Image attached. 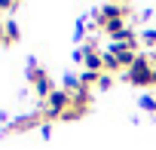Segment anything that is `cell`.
<instances>
[{
    "instance_id": "ba28073f",
    "label": "cell",
    "mask_w": 156,
    "mask_h": 150,
    "mask_svg": "<svg viewBox=\"0 0 156 150\" xmlns=\"http://www.w3.org/2000/svg\"><path fill=\"white\" fill-rule=\"evenodd\" d=\"M19 34H22V31H19V22H16V19H6V43H16Z\"/></svg>"
},
{
    "instance_id": "52a82bcc",
    "label": "cell",
    "mask_w": 156,
    "mask_h": 150,
    "mask_svg": "<svg viewBox=\"0 0 156 150\" xmlns=\"http://www.w3.org/2000/svg\"><path fill=\"white\" fill-rule=\"evenodd\" d=\"M98 80H101V73H95V70H83L80 73V83H83L86 92H89V86H98Z\"/></svg>"
},
{
    "instance_id": "7a4b0ae2",
    "label": "cell",
    "mask_w": 156,
    "mask_h": 150,
    "mask_svg": "<svg viewBox=\"0 0 156 150\" xmlns=\"http://www.w3.org/2000/svg\"><path fill=\"white\" fill-rule=\"evenodd\" d=\"M28 83L34 86V92L40 95V101H46V98L55 92V86H52V80H49V73H46V70H43L34 58L28 61Z\"/></svg>"
},
{
    "instance_id": "3957f363",
    "label": "cell",
    "mask_w": 156,
    "mask_h": 150,
    "mask_svg": "<svg viewBox=\"0 0 156 150\" xmlns=\"http://www.w3.org/2000/svg\"><path fill=\"white\" fill-rule=\"evenodd\" d=\"M37 126H43V110L28 113V116H16V120H9V126H6L3 132H6V135H9V132H31V129H37Z\"/></svg>"
},
{
    "instance_id": "8992f818",
    "label": "cell",
    "mask_w": 156,
    "mask_h": 150,
    "mask_svg": "<svg viewBox=\"0 0 156 150\" xmlns=\"http://www.w3.org/2000/svg\"><path fill=\"white\" fill-rule=\"evenodd\" d=\"M101 58H104V73H110V77H116V73H119V70H122V67H119V61H116V55H113V52H107V49H104V52H101Z\"/></svg>"
},
{
    "instance_id": "6da1fadb",
    "label": "cell",
    "mask_w": 156,
    "mask_h": 150,
    "mask_svg": "<svg viewBox=\"0 0 156 150\" xmlns=\"http://www.w3.org/2000/svg\"><path fill=\"white\" fill-rule=\"evenodd\" d=\"M153 64H156V58L153 55H147V52H141L138 55V61L122 73V77L132 83V86H141V89H147V86H156V77H153Z\"/></svg>"
},
{
    "instance_id": "8fae6325",
    "label": "cell",
    "mask_w": 156,
    "mask_h": 150,
    "mask_svg": "<svg viewBox=\"0 0 156 150\" xmlns=\"http://www.w3.org/2000/svg\"><path fill=\"white\" fill-rule=\"evenodd\" d=\"M116 77H110V73H101V80H98V89H110Z\"/></svg>"
},
{
    "instance_id": "30bf717a",
    "label": "cell",
    "mask_w": 156,
    "mask_h": 150,
    "mask_svg": "<svg viewBox=\"0 0 156 150\" xmlns=\"http://www.w3.org/2000/svg\"><path fill=\"white\" fill-rule=\"evenodd\" d=\"M141 40H144V46H150V49H156V28H150V31H144V34H141Z\"/></svg>"
},
{
    "instance_id": "277c9868",
    "label": "cell",
    "mask_w": 156,
    "mask_h": 150,
    "mask_svg": "<svg viewBox=\"0 0 156 150\" xmlns=\"http://www.w3.org/2000/svg\"><path fill=\"white\" fill-rule=\"evenodd\" d=\"M89 104H92V95L89 92H80V95H70V107H67V113H64V120H80L86 110H89Z\"/></svg>"
},
{
    "instance_id": "7c38bea8",
    "label": "cell",
    "mask_w": 156,
    "mask_h": 150,
    "mask_svg": "<svg viewBox=\"0 0 156 150\" xmlns=\"http://www.w3.org/2000/svg\"><path fill=\"white\" fill-rule=\"evenodd\" d=\"M0 43H6V22H0Z\"/></svg>"
},
{
    "instance_id": "9c48e42d",
    "label": "cell",
    "mask_w": 156,
    "mask_h": 150,
    "mask_svg": "<svg viewBox=\"0 0 156 150\" xmlns=\"http://www.w3.org/2000/svg\"><path fill=\"white\" fill-rule=\"evenodd\" d=\"M141 110H147V113H156V95H141Z\"/></svg>"
},
{
    "instance_id": "5b68a950",
    "label": "cell",
    "mask_w": 156,
    "mask_h": 150,
    "mask_svg": "<svg viewBox=\"0 0 156 150\" xmlns=\"http://www.w3.org/2000/svg\"><path fill=\"white\" fill-rule=\"evenodd\" d=\"M107 52H113V55H116V61H119L122 73H126V70L138 61V55H141V52H135V49H122V46H116V43H110V49H107Z\"/></svg>"
},
{
    "instance_id": "4fadbf2b",
    "label": "cell",
    "mask_w": 156,
    "mask_h": 150,
    "mask_svg": "<svg viewBox=\"0 0 156 150\" xmlns=\"http://www.w3.org/2000/svg\"><path fill=\"white\" fill-rule=\"evenodd\" d=\"M153 77H156V64H153Z\"/></svg>"
}]
</instances>
